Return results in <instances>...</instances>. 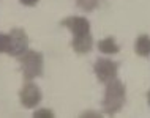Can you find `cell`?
Returning <instances> with one entry per match:
<instances>
[{
  "instance_id": "7c38bea8",
  "label": "cell",
  "mask_w": 150,
  "mask_h": 118,
  "mask_svg": "<svg viewBox=\"0 0 150 118\" xmlns=\"http://www.w3.org/2000/svg\"><path fill=\"white\" fill-rule=\"evenodd\" d=\"M35 118H52L54 117V112L49 110V109H38V110L33 112Z\"/></svg>"
},
{
  "instance_id": "ba28073f",
  "label": "cell",
  "mask_w": 150,
  "mask_h": 118,
  "mask_svg": "<svg viewBox=\"0 0 150 118\" xmlns=\"http://www.w3.org/2000/svg\"><path fill=\"white\" fill-rule=\"evenodd\" d=\"M134 52H136V55L144 57V58L150 57V36L147 33H142V35H139L136 38Z\"/></svg>"
},
{
  "instance_id": "8fae6325",
  "label": "cell",
  "mask_w": 150,
  "mask_h": 118,
  "mask_svg": "<svg viewBox=\"0 0 150 118\" xmlns=\"http://www.w3.org/2000/svg\"><path fill=\"white\" fill-rule=\"evenodd\" d=\"M10 52V33H0V54Z\"/></svg>"
},
{
  "instance_id": "277c9868",
  "label": "cell",
  "mask_w": 150,
  "mask_h": 118,
  "mask_svg": "<svg viewBox=\"0 0 150 118\" xmlns=\"http://www.w3.org/2000/svg\"><path fill=\"white\" fill-rule=\"evenodd\" d=\"M43 99V93L40 90L38 85H35L32 80H27L24 84V87L19 91V101L25 109H35L36 105L41 103Z\"/></svg>"
},
{
  "instance_id": "4fadbf2b",
  "label": "cell",
  "mask_w": 150,
  "mask_h": 118,
  "mask_svg": "<svg viewBox=\"0 0 150 118\" xmlns=\"http://www.w3.org/2000/svg\"><path fill=\"white\" fill-rule=\"evenodd\" d=\"M19 2H21L24 6H35L40 0H19Z\"/></svg>"
},
{
  "instance_id": "30bf717a",
  "label": "cell",
  "mask_w": 150,
  "mask_h": 118,
  "mask_svg": "<svg viewBox=\"0 0 150 118\" xmlns=\"http://www.w3.org/2000/svg\"><path fill=\"white\" fill-rule=\"evenodd\" d=\"M98 3H100V0H76V5L82 11H86V13H90V11L96 10Z\"/></svg>"
},
{
  "instance_id": "3957f363",
  "label": "cell",
  "mask_w": 150,
  "mask_h": 118,
  "mask_svg": "<svg viewBox=\"0 0 150 118\" xmlns=\"http://www.w3.org/2000/svg\"><path fill=\"white\" fill-rule=\"evenodd\" d=\"M93 71L96 74V79L100 80L101 84L106 85L108 82L114 80L117 77V72H119V63L112 62L109 58H98L93 65Z\"/></svg>"
},
{
  "instance_id": "5bb4252c",
  "label": "cell",
  "mask_w": 150,
  "mask_h": 118,
  "mask_svg": "<svg viewBox=\"0 0 150 118\" xmlns=\"http://www.w3.org/2000/svg\"><path fill=\"white\" fill-rule=\"evenodd\" d=\"M147 104L150 105V90H149V93H147Z\"/></svg>"
},
{
  "instance_id": "6da1fadb",
  "label": "cell",
  "mask_w": 150,
  "mask_h": 118,
  "mask_svg": "<svg viewBox=\"0 0 150 118\" xmlns=\"http://www.w3.org/2000/svg\"><path fill=\"white\" fill-rule=\"evenodd\" d=\"M127 103V88L122 80L115 77L114 80L106 84V91L103 98V110L106 115L112 117L119 113Z\"/></svg>"
},
{
  "instance_id": "7a4b0ae2",
  "label": "cell",
  "mask_w": 150,
  "mask_h": 118,
  "mask_svg": "<svg viewBox=\"0 0 150 118\" xmlns=\"http://www.w3.org/2000/svg\"><path fill=\"white\" fill-rule=\"evenodd\" d=\"M19 66L25 80H33L43 76L44 70V57L38 51H27L19 57Z\"/></svg>"
},
{
  "instance_id": "8992f818",
  "label": "cell",
  "mask_w": 150,
  "mask_h": 118,
  "mask_svg": "<svg viewBox=\"0 0 150 118\" xmlns=\"http://www.w3.org/2000/svg\"><path fill=\"white\" fill-rule=\"evenodd\" d=\"M60 24L71 32L73 38H84L87 35H92L90 33V22L84 16H68Z\"/></svg>"
},
{
  "instance_id": "52a82bcc",
  "label": "cell",
  "mask_w": 150,
  "mask_h": 118,
  "mask_svg": "<svg viewBox=\"0 0 150 118\" xmlns=\"http://www.w3.org/2000/svg\"><path fill=\"white\" fill-rule=\"evenodd\" d=\"M71 47H73V51H74L76 54H79V55L88 54V52L92 51V47H93L92 35H87V36H84V38H73Z\"/></svg>"
},
{
  "instance_id": "5b68a950",
  "label": "cell",
  "mask_w": 150,
  "mask_h": 118,
  "mask_svg": "<svg viewBox=\"0 0 150 118\" xmlns=\"http://www.w3.org/2000/svg\"><path fill=\"white\" fill-rule=\"evenodd\" d=\"M29 51V36L24 28L16 27L10 32V52L11 57H21Z\"/></svg>"
},
{
  "instance_id": "9c48e42d",
  "label": "cell",
  "mask_w": 150,
  "mask_h": 118,
  "mask_svg": "<svg viewBox=\"0 0 150 118\" xmlns=\"http://www.w3.org/2000/svg\"><path fill=\"white\" fill-rule=\"evenodd\" d=\"M98 51L101 52V54L114 55V54H119V52H120V46L117 44V41L112 38V36H109V38L100 39V43H98Z\"/></svg>"
}]
</instances>
